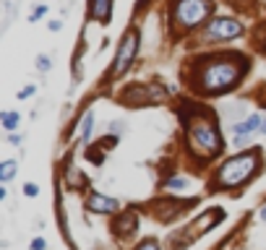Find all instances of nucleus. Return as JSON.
Returning <instances> with one entry per match:
<instances>
[{
  "instance_id": "f257e3e1",
  "label": "nucleus",
  "mask_w": 266,
  "mask_h": 250,
  "mask_svg": "<svg viewBox=\"0 0 266 250\" xmlns=\"http://www.w3.org/2000/svg\"><path fill=\"white\" fill-rule=\"evenodd\" d=\"M246 68H248L246 60H240V58H217L201 71L198 84L204 86L206 94H225L243 78Z\"/></svg>"
},
{
  "instance_id": "f03ea898",
  "label": "nucleus",
  "mask_w": 266,
  "mask_h": 250,
  "mask_svg": "<svg viewBox=\"0 0 266 250\" xmlns=\"http://www.w3.org/2000/svg\"><path fill=\"white\" fill-rule=\"evenodd\" d=\"M258 164H261V154L256 149L230 156L217 172V190H230V188L246 185L253 177V172L258 170Z\"/></svg>"
},
{
  "instance_id": "7ed1b4c3",
  "label": "nucleus",
  "mask_w": 266,
  "mask_h": 250,
  "mask_svg": "<svg viewBox=\"0 0 266 250\" xmlns=\"http://www.w3.org/2000/svg\"><path fill=\"white\" fill-rule=\"evenodd\" d=\"M214 13L211 0H175L172 6V24L180 29H198Z\"/></svg>"
},
{
  "instance_id": "20e7f679",
  "label": "nucleus",
  "mask_w": 266,
  "mask_h": 250,
  "mask_svg": "<svg viewBox=\"0 0 266 250\" xmlns=\"http://www.w3.org/2000/svg\"><path fill=\"white\" fill-rule=\"evenodd\" d=\"M191 149L206 159H214L222 151V135L211 120H198L191 125Z\"/></svg>"
},
{
  "instance_id": "39448f33",
  "label": "nucleus",
  "mask_w": 266,
  "mask_h": 250,
  "mask_svg": "<svg viewBox=\"0 0 266 250\" xmlns=\"http://www.w3.org/2000/svg\"><path fill=\"white\" fill-rule=\"evenodd\" d=\"M243 34V24L237 18H230V16H219V18H211L209 24L204 26L201 32V39L206 44H219V42H230V39H237Z\"/></svg>"
},
{
  "instance_id": "423d86ee",
  "label": "nucleus",
  "mask_w": 266,
  "mask_h": 250,
  "mask_svg": "<svg viewBox=\"0 0 266 250\" xmlns=\"http://www.w3.org/2000/svg\"><path fill=\"white\" fill-rule=\"evenodd\" d=\"M136 52H139V29H128L120 39V47H118V55H115V63H113V76L115 78L123 76L130 68Z\"/></svg>"
},
{
  "instance_id": "0eeeda50",
  "label": "nucleus",
  "mask_w": 266,
  "mask_h": 250,
  "mask_svg": "<svg viewBox=\"0 0 266 250\" xmlns=\"http://www.w3.org/2000/svg\"><path fill=\"white\" fill-rule=\"evenodd\" d=\"M261 125H263V118H261V115H248L243 123L232 125V141H235V146H246V144H251L253 135L261 133Z\"/></svg>"
},
{
  "instance_id": "6e6552de",
  "label": "nucleus",
  "mask_w": 266,
  "mask_h": 250,
  "mask_svg": "<svg viewBox=\"0 0 266 250\" xmlns=\"http://www.w3.org/2000/svg\"><path fill=\"white\" fill-rule=\"evenodd\" d=\"M86 209L89 211H94V214H113L115 209H120V203L115 198H107L102 193H92L86 201Z\"/></svg>"
},
{
  "instance_id": "1a4fd4ad",
  "label": "nucleus",
  "mask_w": 266,
  "mask_h": 250,
  "mask_svg": "<svg viewBox=\"0 0 266 250\" xmlns=\"http://www.w3.org/2000/svg\"><path fill=\"white\" fill-rule=\"evenodd\" d=\"M92 18H97L99 24H110V18H113V0H92Z\"/></svg>"
},
{
  "instance_id": "9d476101",
  "label": "nucleus",
  "mask_w": 266,
  "mask_h": 250,
  "mask_svg": "<svg viewBox=\"0 0 266 250\" xmlns=\"http://www.w3.org/2000/svg\"><path fill=\"white\" fill-rule=\"evenodd\" d=\"M0 123H3V128L8 133H13L18 128V123H21V115H18V112H13V109H6L3 115H0Z\"/></svg>"
},
{
  "instance_id": "9b49d317",
  "label": "nucleus",
  "mask_w": 266,
  "mask_h": 250,
  "mask_svg": "<svg viewBox=\"0 0 266 250\" xmlns=\"http://www.w3.org/2000/svg\"><path fill=\"white\" fill-rule=\"evenodd\" d=\"M165 188H167L170 193H183V190L191 188V180H188V177H170L167 183H165Z\"/></svg>"
},
{
  "instance_id": "f8f14e48",
  "label": "nucleus",
  "mask_w": 266,
  "mask_h": 250,
  "mask_svg": "<svg viewBox=\"0 0 266 250\" xmlns=\"http://www.w3.org/2000/svg\"><path fill=\"white\" fill-rule=\"evenodd\" d=\"M92 128H94V112L89 109L86 115H84V120H81V141L84 144L89 141V135H92Z\"/></svg>"
},
{
  "instance_id": "ddd939ff",
  "label": "nucleus",
  "mask_w": 266,
  "mask_h": 250,
  "mask_svg": "<svg viewBox=\"0 0 266 250\" xmlns=\"http://www.w3.org/2000/svg\"><path fill=\"white\" fill-rule=\"evenodd\" d=\"M13 175H16V162H13V159H6V162L0 164V180H3V183H8Z\"/></svg>"
},
{
  "instance_id": "4468645a",
  "label": "nucleus",
  "mask_w": 266,
  "mask_h": 250,
  "mask_svg": "<svg viewBox=\"0 0 266 250\" xmlns=\"http://www.w3.org/2000/svg\"><path fill=\"white\" fill-rule=\"evenodd\" d=\"M50 68H52V63H50V58H47V55H37V71L47 73Z\"/></svg>"
},
{
  "instance_id": "2eb2a0df",
  "label": "nucleus",
  "mask_w": 266,
  "mask_h": 250,
  "mask_svg": "<svg viewBox=\"0 0 266 250\" xmlns=\"http://www.w3.org/2000/svg\"><path fill=\"white\" fill-rule=\"evenodd\" d=\"M42 16H47V6H37V8L32 11V16H29V21H32V24H37V21H39Z\"/></svg>"
},
{
  "instance_id": "dca6fc26",
  "label": "nucleus",
  "mask_w": 266,
  "mask_h": 250,
  "mask_svg": "<svg viewBox=\"0 0 266 250\" xmlns=\"http://www.w3.org/2000/svg\"><path fill=\"white\" fill-rule=\"evenodd\" d=\"M139 250H159V242L154 240V237H149V240H144V242L139 245Z\"/></svg>"
},
{
  "instance_id": "f3484780",
  "label": "nucleus",
  "mask_w": 266,
  "mask_h": 250,
  "mask_svg": "<svg viewBox=\"0 0 266 250\" xmlns=\"http://www.w3.org/2000/svg\"><path fill=\"white\" fill-rule=\"evenodd\" d=\"M24 196H29V198H34V196H39V188H37L34 183H26V185H24Z\"/></svg>"
},
{
  "instance_id": "a211bd4d",
  "label": "nucleus",
  "mask_w": 266,
  "mask_h": 250,
  "mask_svg": "<svg viewBox=\"0 0 266 250\" xmlns=\"http://www.w3.org/2000/svg\"><path fill=\"white\" fill-rule=\"evenodd\" d=\"M32 250H47V242H44L42 237H34L32 240Z\"/></svg>"
},
{
  "instance_id": "6ab92c4d",
  "label": "nucleus",
  "mask_w": 266,
  "mask_h": 250,
  "mask_svg": "<svg viewBox=\"0 0 266 250\" xmlns=\"http://www.w3.org/2000/svg\"><path fill=\"white\" fill-rule=\"evenodd\" d=\"M34 94V86H26V89H21V92H18V99H29Z\"/></svg>"
},
{
  "instance_id": "aec40b11",
  "label": "nucleus",
  "mask_w": 266,
  "mask_h": 250,
  "mask_svg": "<svg viewBox=\"0 0 266 250\" xmlns=\"http://www.w3.org/2000/svg\"><path fill=\"white\" fill-rule=\"evenodd\" d=\"M63 29V21H50V32H60Z\"/></svg>"
},
{
  "instance_id": "412c9836",
  "label": "nucleus",
  "mask_w": 266,
  "mask_h": 250,
  "mask_svg": "<svg viewBox=\"0 0 266 250\" xmlns=\"http://www.w3.org/2000/svg\"><path fill=\"white\" fill-rule=\"evenodd\" d=\"M261 219L266 221V203H263V206H261Z\"/></svg>"
},
{
  "instance_id": "4be33fe9",
  "label": "nucleus",
  "mask_w": 266,
  "mask_h": 250,
  "mask_svg": "<svg viewBox=\"0 0 266 250\" xmlns=\"http://www.w3.org/2000/svg\"><path fill=\"white\" fill-rule=\"evenodd\" d=\"M261 133H263V135H266V120H263V125H261Z\"/></svg>"
}]
</instances>
